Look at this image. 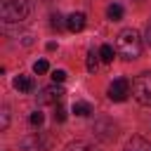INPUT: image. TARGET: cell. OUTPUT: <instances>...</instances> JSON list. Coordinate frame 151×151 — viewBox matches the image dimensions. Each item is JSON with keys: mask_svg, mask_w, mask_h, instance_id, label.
I'll return each instance as SVG.
<instances>
[{"mask_svg": "<svg viewBox=\"0 0 151 151\" xmlns=\"http://www.w3.org/2000/svg\"><path fill=\"white\" fill-rule=\"evenodd\" d=\"M21 146H26V149L33 146V151H47L50 149V142H42L40 137H31V139H24Z\"/></svg>", "mask_w": 151, "mask_h": 151, "instance_id": "cell-8", "label": "cell"}, {"mask_svg": "<svg viewBox=\"0 0 151 151\" xmlns=\"http://www.w3.org/2000/svg\"><path fill=\"white\" fill-rule=\"evenodd\" d=\"M125 151H151V144L142 137H132L127 144H125Z\"/></svg>", "mask_w": 151, "mask_h": 151, "instance_id": "cell-7", "label": "cell"}, {"mask_svg": "<svg viewBox=\"0 0 151 151\" xmlns=\"http://www.w3.org/2000/svg\"><path fill=\"white\" fill-rule=\"evenodd\" d=\"M127 94H130V80L116 78V80L109 85V99H111V101H125Z\"/></svg>", "mask_w": 151, "mask_h": 151, "instance_id": "cell-4", "label": "cell"}, {"mask_svg": "<svg viewBox=\"0 0 151 151\" xmlns=\"http://www.w3.org/2000/svg\"><path fill=\"white\" fill-rule=\"evenodd\" d=\"M146 42H149V47H151V21L146 24Z\"/></svg>", "mask_w": 151, "mask_h": 151, "instance_id": "cell-21", "label": "cell"}, {"mask_svg": "<svg viewBox=\"0 0 151 151\" xmlns=\"http://www.w3.org/2000/svg\"><path fill=\"white\" fill-rule=\"evenodd\" d=\"M52 26H57V28L61 26V17H59V14H54V17H52Z\"/></svg>", "mask_w": 151, "mask_h": 151, "instance_id": "cell-20", "label": "cell"}, {"mask_svg": "<svg viewBox=\"0 0 151 151\" xmlns=\"http://www.w3.org/2000/svg\"><path fill=\"white\" fill-rule=\"evenodd\" d=\"M47 68H50V64H47L45 59H38V61L33 64V71H35V73H47Z\"/></svg>", "mask_w": 151, "mask_h": 151, "instance_id": "cell-15", "label": "cell"}, {"mask_svg": "<svg viewBox=\"0 0 151 151\" xmlns=\"http://www.w3.org/2000/svg\"><path fill=\"white\" fill-rule=\"evenodd\" d=\"M64 151H97V149L87 142H71V144L64 146Z\"/></svg>", "mask_w": 151, "mask_h": 151, "instance_id": "cell-10", "label": "cell"}, {"mask_svg": "<svg viewBox=\"0 0 151 151\" xmlns=\"http://www.w3.org/2000/svg\"><path fill=\"white\" fill-rule=\"evenodd\" d=\"M73 113L85 118V116H90V113H92V106H90L87 101H76V104H73Z\"/></svg>", "mask_w": 151, "mask_h": 151, "instance_id": "cell-11", "label": "cell"}, {"mask_svg": "<svg viewBox=\"0 0 151 151\" xmlns=\"http://www.w3.org/2000/svg\"><path fill=\"white\" fill-rule=\"evenodd\" d=\"M14 87L19 92H31L33 90V78L31 76H19V78H14Z\"/></svg>", "mask_w": 151, "mask_h": 151, "instance_id": "cell-9", "label": "cell"}, {"mask_svg": "<svg viewBox=\"0 0 151 151\" xmlns=\"http://www.w3.org/2000/svg\"><path fill=\"white\" fill-rule=\"evenodd\" d=\"M116 52L123 59H137L142 54V35L134 28H123L116 38Z\"/></svg>", "mask_w": 151, "mask_h": 151, "instance_id": "cell-1", "label": "cell"}, {"mask_svg": "<svg viewBox=\"0 0 151 151\" xmlns=\"http://www.w3.org/2000/svg\"><path fill=\"white\" fill-rule=\"evenodd\" d=\"M64 90L54 83V85H50V87H45L42 90V94H40V101H45V104H57V101H61L64 99Z\"/></svg>", "mask_w": 151, "mask_h": 151, "instance_id": "cell-5", "label": "cell"}, {"mask_svg": "<svg viewBox=\"0 0 151 151\" xmlns=\"http://www.w3.org/2000/svg\"><path fill=\"white\" fill-rule=\"evenodd\" d=\"M42 120H45V116L40 111H33L31 113V125H42Z\"/></svg>", "mask_w": 151, "mask_h": 151, "instance_id": "cell-17", "label": "cell"}, {"mask_svg": "<svg viewBox=\"0 0 151 151\" xmlns=\"http://www.w3.org/2000/svg\"><path fill=\"white\" fill-rule=\"evenodd\" d=\"M7 123H9V111H7V106L2 109V130L7 127Z\"/></svg>", "mask_w": 151, "mask_h": 151, "instance_id": "cell-19", "label": "cell"}, {"mask_svg": "<svg viewBox=\"0 0 151 151\" xmlns=\"http://www.w3.org/2000/svg\"><path fill=\"white\" fill-rule=\"evenodd\" d=\"M28 0H0V17L2 21L12 24V21H21L28 17Z\"/></svg>", "mask_w": 151, "mask_h": 151, "instance_id": "cell-2", "label": "cell"}, {"mask_svg": "<svg viewBox=\"0 0 151 151\" xmlns=\"http://www.w3.org/2000/svg\"><path fill=\"white\" fill-rule=\"evenodd\" d=\"M66 28L73 31V33L83 31V28H85V14H83V12H73V14H68V19H66Z\"/></svg>", "mask_w": 151, "mask_h": 151, "instance_id": "cell-6", "label": "cell"}, {"mask_svg": "<svg viewBox=\"0 0 151 151\" xmlns=\"http://www.w3.org/2000/svg\"><path fill=\"white\" fill-rule=\"evenodd\" d=\"M66 76H68V73H66L64 68H57V71H52V80H54V83H64V80H66Z\"/></svg>", "mask_w": 151, "mask_h": 151, "instance_id": "cell-16", "label": "cell"}, {"mask_svg": "<svg viewBox=\"0 0 151 151\" xmlns=\"http://www.w3.org/2000/svg\"><path fill=\"white\" fill-rule=\"evenodd\" d=\"M97 57H99V54L87 52V71H90V73H94V71H97Z\"/></svg>", "mask_w": 151, "mask_h": 151, "instance_id": "cell-14", "label": "cell"}, {"mask_svg": "<svg viewBox=\"0 0 151 151\" xmlns=\"http://www.w3.org/2000/svg\"><path fill=\"white\" fill-rule=\"evenodd\" d=\"M132 94L142 106H151V73H142L132 80Z\"/></svg>", "mask_w": 151, "mask_h": 151, "instance_id": "cell-3", "label": "cell"}, {"mask_svg": "<svg viewBox=\"0 0 151 151\" xmlns=\"http://www.w3.org/2000/svg\"><path fill=\"white\" fill-rule=\"evenodd\" d=\"M99 59H101L104 64H111V61H113V47H111V45H101V47H99Z\"/></svg>", "mask_w": 151, "mask_h": 151, "instance_id": "cell-12", "label": "cell"}, {"mask_svg": "<svg viewBox=\"0 0 151 151\" xmlns=\"http://www.w3.org/2000/svg\"><path fill=\"white\" fill-rule=\"evenodd\" d=\"M54 118H57L59 123H61V120H66V111H64V109L59 106V109H57V113H54Z\"/></svg>", "mask_w": 151, "mask_h": 151, "instance_id": "cell-18", "label": "cell"}, {"mask_svg": "<svg viewBox=\"0 0 151 151\" xmlns=\"http://www.w3.org/2000/svg\"><path fill=\"white\" fill-rule=\"evenodd\" d=\"M106 17H109L111 21H118V19L123 17V7H120V5H109V9H106Z\"/></svg>", "mask_w": 151, "mask_h": 151, "instance_id": "cell-13", "label": "cell"}]
</instances>
